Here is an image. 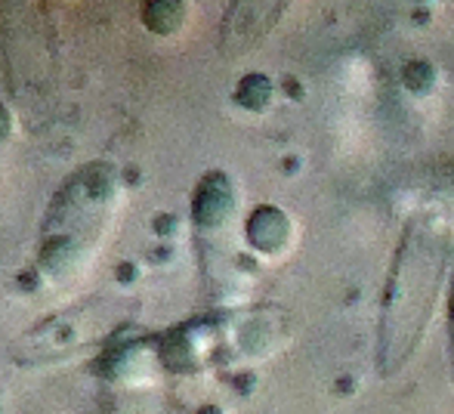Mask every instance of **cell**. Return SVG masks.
Returning <instances> with one entry per match:
<instances>
[{"label": "cell", "instance_id": "cell-1", "mask_svg": "<svg viewBox=\"0 0 454 414\" xmlns=\"http://www.w3.org/2000/svg\"><path fill=\"white\" fill-rule=\"evenodd\" d=\"M287 4L291 0H235L232 16L226 22V37L229 41L257 43L260 37H266L275 28Z\"/></svg>", "mask_w": 454, "mask_h": 414}]
</instances>
